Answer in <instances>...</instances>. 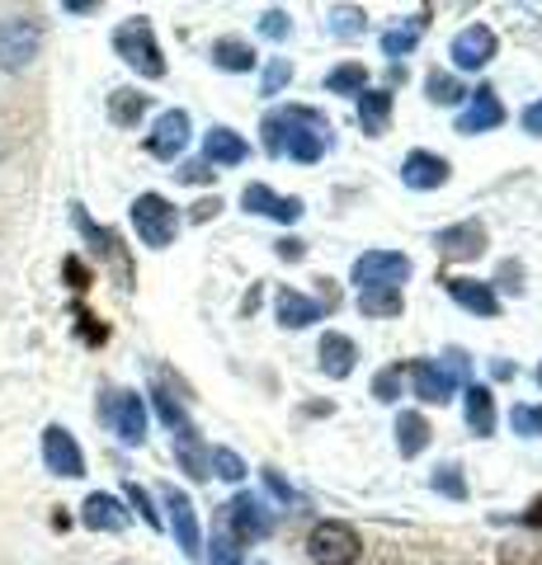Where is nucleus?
Segmentation results:
<instances>
[{
    "label": "nucleus",
    "instance_id": "nucleus-1",
    "mask_svg": "<svg viewBox=\"0 0 542 565\" xmlns=\"http://www.w3.org/2000/svg\"><path fill=\"white\" fill-rule=\"evenodd\" d=\"M278 118H284V156H293V161H302V166L321 161L330 147V122L317 109H302V104L278 109Z\"/></svg>",
    "mask_w": 542,
    "mask_h": 565
},
{
    "label": "nucleus",
    "instance_id": "nucleus-2",
    "mask_svg": "<svg viewBox=\"0 0 542 565\" xmlns=\"http://www.w3.org/2000/svg\"><path fill=\"white\" fill-rule=\"evenodd\" d=\"M114 52L137 71V76H147V81H161L166 76V57H161V47H156L151 20H142V14L114 29Z\"/></svg>",
    "mask_w": 542,
    "mask_h": 565
},
{
    "label": "nucleus",
    "instance_id": "nucleus-3",
    "mask_svg": "<svg viewBox=\"0 0 542 565\" xmlns=\"http://www.w3.org/2000/svg\"><path fill=\"white\" fill-rule=\"evenodd\" d=\"M132 226H137V236H142V245L166 250L174 232H180V212H174V203L161 199V193H142V199L132 203Z\"/></svg>",
    "mask_w": 542,
    "mask_h": 565
},
{
    "label": "nucleus",
    "instance_id": "nucleus-4",
    "mask_svg": "<svg viewBox=\"0 0 542 565\" xmlns=\"http://www.w3.org/2000/svg\"><path fill=\"white\" fill-rule=\"evenodd\" d=\"M307 552H311V561H317V565H359L363 542H359V533H354L349 523L326 519V523L311 527Z\"/></svg>",
    "mask_w": 542,
    "mask_h": 565
},
{
    "label": "nucleus",
    "instance_id": "nucleus-5",
    "mask_svg": "<svg viewBox=\"0 0 542 565\" xmlns=\"http://www.w3.org/2000/svg\"><path fill=\"white\" fill-rule=\"evenodd\" d=\"M43 47V24L33 14L0 20V71H24Z\"/></svg>",
    "mask_w": 542,
    "mask_h": 565
},
{
    "label": "nucleus",
    "instance_id": "nucleus-6",
    "mask_svg": "<svg viewBox=\"0 0 542 565\" xmlns=\"http://www.w3.org/2000/svg\"><path fill=\"white\" fill-rule=\"evenodd\" d=\"M411 278V259L396 255V250H369L354 259V282L359 292H373V288H401Z\"/></svg>",
    "mask_w": 542,
    "mask_h": 565
},
{
    "label": "nucleus",
    "instance_id": "nucleus-7",
    "mask_svg": "<svg viewBox=\"0 0 542 565\" xmlns=\"http://www.w3.org/2000/svg\"><path fill=\"white\" fill-rule=\"evenodd\" d=\"M104 419L114 424V434L124 438V444H142L147 438V405L137 392H109L104 396Z\"/></svg>",
    "mask_w": 542,
    "mask_h": 565
},
{
    "label": "nucleus",
    "instance_id": "nucleus-8",
    "mask_svg": "<svg viewBox=\"0 0 542 565\" xmlns=\"http://www.w3.org/2000/svg\"><path fill=\"white\" fill-rule=\"evenodd\" d=\"M166 509H170V527H174V542H180V552L189 561L203 556V533H199V514H194V500H189L184 490L166 486Z\"/></svg>",
    "mask_w": 542,
    "mask_h": 565
},
{
    "label": "nucleus",
    "instance_id": "nucleus-9",
    "mask_svg": "<svg viewBox=\"0 0 542 565\" xmlns=\"http://www.w3.org/2000/svg\"><path fill=\"white\" fill-rule=\"evenodd\" d=\"M43 462H47V471L66 476V481L85 476V452H81L76 438L62 429V424H47V434H43Z\"/></svg>",
    "mask_w": 542,
    "mask_h": 565
},
{
    "label": "nucleus",
    "instance_id": "nucleus-10",
    "mask_svg": "<svg viewBox=\"0 0 542 565\" xmlns=\"http://www.w3.org/2000/svg\"><path fill=\"white\" fill-rule=\"evenodd\" d=\"M448 57H453V66H458V71H481L486 62L496 57V33L486 24H467L458 39H453Z\"/></svg>",
    "mask_w": 542,
    "mask_h": 565
},
{
    "label": "nucleus",
    "instance_id": "nucleus-11",
    "mask_svg": "<svg viewBox=\"0 0 542 565\" xmlns=\"http://www.w3.org/2000/svg\"><path fill=\"white\" fill-rule=\"evenodd\" d=\"M184 147H189V114L184 109H170V114L156 118V128L147 137V151L156 156V161H174Z\"/></svg>",
    "mask_w": 542,
    "mask_h": 565
},
{
    "label": "nucleus",
    "instance_id": "nucleus-12",
    "mask_svg": "<svg viewBox=\"0 0 542 565\" xmlns=\"http://www.w3.org/2000/svg\"><path fill=\"white\" fill-rule=\"evenodd\" d=\"M241 203H246V212H259V217H274L284 226H293L307 212L302 199H284V193H274L269 184H246L241 189Z\"/></svg>",
    "mask_w": 542,
    "mask_h": 565
},
{
    "label": "nucleus",
    "instance_id": "nucleus-13",
    "mask_svg": "<svg viewBox=\"0 0 542 565\" xmlns=\"http://www.w3.org/2000/svg\"><path fill=\"white\" fill-rule=\"evenodd\" d=\"M401 184L415 189V193H429V189H444L448 184V161L434 151H411L401 161Z\"/></svg>",
    "mask_w": 542,
    "mask_h": 565
},
{
    "label": "nucleus",
    "instance_id": "nucleus-14",
    "mask_svg": "<svg viewBox=\"0 0 542 565\" xmlns=\"http://www.w3.org/2000/svg\"><path fill=\"white\" fill-rule=\"evenodd\" d=\"M504 122V104L496 99V90H477L471 95V104L458 114V122H453V132H463V137H477V132H491Z\"/></svg>",
    "mask_w": 542,
    "mask_h": 565
},
{
    "label": "nucleus",
    "instance_id": "nucleus-15",
    "mask_svg": "<svg viewBox=\"0 0 542 565\" xmlns=\"http://www.w3.org/2000/svg\"><path fill=\"white\" fill-rule=\"evenodd\" d=\"M434 250L444 259H477L486 250V226L481 222H458V226H444L434 236Z\"/></svg>",
    "mask_w": 542,
    "mask_h": 565
},
{
    "label": "nucleus",
    "instance_id": "nucleus-16",
    "mask_svg": "<svg viewBox=\"0 0 542 565\" xmlns=\"http://www.w3.org/2000/svg\"><path fill=\"white\" fill-rule=\"evenodd\" d=\"M411 382H415V396L429 401V405H448L453 401V386H458V377H453L444 363H434V359L411 363Z\"/></svg>",
    "mask_w": 542,
    "mask_h": 565
},
{
    "label": "nucleus",
    "instance_id": "nucleus-17",
    "mask_svg": "<svg viewBox=\"0 0 542 565\" xmlns=\"http://www.w3.org/2000/svg\"><path fill=\"white\" fill-rule=\"evenodd\" d=\"M226 514H232V527H236V537H246V542H265L274 533V519L259 509L255 494H236L232 504H226Z\"/></svg>",
    "mask_w": 542,
    "mask_h": 565
},
{
    "label": "nucleus",
    "instance_id": "nucleus-18",
    "mask_svg": "<svg viewBox=\"0 0 542 565\" xmlns=\"http://www.w3.org/2000/svg\"><path fill=\"white\" fill-rule=\"evenodd\" d=\"M444 288H448L453 302H458L463 311H471V316H496V311H500V297L491 292V282H477V278H444Z\"/></svg>",
    "mask_w": 542,
    "mask_h": 565
},
{
    "label": "nucleus",
    "instance_id": "nucleus-19",
    "mask_svg": "<svg viewBox=\"0 0 542 565\" xmlns=\"http://www.w3.org/2000/svg\"><path fill=\"white\" fill-rule=\"evenodd\" d=\"M81 523L91 527V533H124L128 527V509L114 500V494H91V500L81 504Z\"/></svg>",
    "mask_w": 542,
    "mask_h": 565
},
{
    "label": "nucleus",
    "instance_id": "nucleus-20",
    "mask_svg": "<svg viewBox=\"0 0 542 565\" xmlns=\"http://www.w3.org/2000/svg\"><path fill=\"white\" fill-rule=\"evenodd\" d=\"M321 373L326 377H336V382H344L349 373H354V363H359V349H354V340H349V334H321Z\"/></svg>",
    "mask_w": 542,
    "mask_h": 565
},
{
    "label": "nucleus",
    "instance_id": "nucleus-21",
    "mask_svg": "<svg viewBox=\"0 0 542 565\" xmlns=\"http://www.w3.org/2000/svg\"><path fill=\"white\" fill-rule=\"evenodd\" d=\"M274 311H278V326L284 330H307L311 321H321V302H311V297H302V292H293V288H284L274 297Z\"/></svg>",
    "mask_w": 542,
    "mask_h": 565
},
{
    "label": "nucleus",
    "instance_id": "nucleus-22",
    "mask_svg": "<svg viewBox=\"0 0 542 565\" xmlns=\"http://www.w3.org/2000/svg\"><path fill=\"white\" fill-rule=\"evenodd\" d=\"M463 396H467V429L477 438H491L496 434V396H491V386L467 382Z\"/></svg>",
    "mask_w": 542,
    "mask_h": 565
},
{
    "label": "nucleus",
    "instance_id": "nucleus-23",
    "mask_svg": "<svg viewBox=\"0 0 542 565\" xmlns=\"http://www.w3.org/2000/svg\"><path fill=\"white\" fill-rule=\"evenodd\" d=\"M251 156V147H246V137H236L232 128H213L203 137V161L208 166H241Z\"/></svg>",
    "mask_w": 542,
    "mask_h": 565
},
{
    "label": "nucleus",
    "instance_id": "nucleus-24",
    "mask_svg": "<svg viewBox=\"0 0 542 565\" xmlns=\"http://www.w3.org/2000/svg\"><path fill=\"white\" fill-rule=\"evenodd\" d=\"M174 457H180V467L194 476V481H208V476H213V467H208V448H203V438H199L194 424L174 434Z\"/></svg>",
    "mask_w": 542,
    "mask_h": 565
},
{
    "label": "nucleus",
    "instance_id": "nucleus-25",
    "mask_svg": "<svg viewBox=\"0 0 542 565\" xmlns=\"http://www.w3.org/2000/svg\"><path fill=\"white\" fill-rule=\"evenodd\" d=\"M392 122V90H363L359 95V128L369 137H382Z\"/></svg>",
    "mask_w": 542,
    "mask_h": 565
},
{
    "label": "nucleus",
    "instance_id": "nucleus-26",
    "mask_svg": "<svg viewBox=\"0 0 542 565\" xmlns=\"http://www.w3.org/2000/svg\"><path fill=\"white\" fill-rule=\"evenodd\" d=\"M425 444H429V419L419 411H401V419H396V448H401V457H419V452H425Z\"/></svg>",
    "mask_w": 542,
    "mask_h": 565
},
{
    "label": "nucleus",
    "instance_id": "nucleus-27",
    "mask_svg": "<svg viewBox=\"0 0 542 565\" xmlns=\"http://www.w3.org/2000/svg\"><path fill=\"white\" fill-rule=\"evenodd\" d=\"M208 57H213V66H222V71H251L255 66L251 43H241V39H217L208 47Z\"/></svg>",
    "mask_w": 542,
    "mask_h": 565
},
{
    "label": "nucleus",
    "instance_id": "nucleus-28",
    "mask_svg": "<svg viewBox=\"0 0 542 565\" xmlns=\"http://www.w3.org/2000/svg\"><path fill=\"white\" fill-rule=\"evenodd\" d=\"M363 85H369V71H363L359 62H340L326 76V90L330 95H363Z\"/></svg>",
    "mask_w": 542,
    "mask_h": 565
},
{
    "label": "nucleus",
    "instance_id": "nucleus-29",
    "mask_svg": "<svg viewBox=\"0 0 542 565\" xmlns=\"http://www.w3.org/2000/svg\"><path fill=\"white\" fill-rule=\"evenodd\" d=\"M147 114V95H137V90H114L109 95V118L114 122H124V128H132L137 118Z\"/></svg>",
    "mask_w": 542,
    "mask_h": 565
},
{
    "label": "nucleus",
    "instance_id": "nucleus-30",
    "mask_svg": "<svg viewBox=\"0 0 542 565\" xmlns=\"http://www.w3.org/2000/svg\"><path fill=\"white\" fill-rule=\"evenodd\" d=\"M401 288H373V292H359V311L363 316H401Z\"/></svg>",
    "mask_w": 542,
    "mask_h": 565
},
{
    "label": "nucleus",
    "instance_id": "nucleus-31",
    "mask_svg": "<svg viewBox=\"0 0 542 565\" xmlns=\"http://www.w3.org/2000/svg\"><path fill=\"white\" fill-rule=\"evenodd\" d=\"M429 24V14H415L411 20V29H392V33H382V52L387 57H406V52L415 47V39H419V29Z\"/></svg>",
    "mask_w": 542,
    "mask_h": 565
},
{
    "label": "nucleus",
    "instance_id": "nucleus-32",
    "mask_svg": "<svg viewBox=\"0 0 542 565\" xmlns=\"http://www.w3.org/2000/svg\"><path fill=\"white\" fill-rule=\"evenodd\" d=\"M326 29L336 33V39H354V33H363V10L354 6H336L326 14Z\"/></svg>",
    "mask_w": 542,
    "mask_h": 565
},
{
    "label": "nucleus",
    "instance_id": "nucleus-33",
    "mask_svg": "<svg viewBox=\"0 0 542 565\" xmlns=\"http://www.w3.org/2000/svg\"><path fill=\"white\" fill-rule=\"evenodd\" d=\"M429 486L439 490V494H448V500H467V481H463V467L458 462H444L439 471L429 476Z\"/></svg>",
    "mask_w": 542,
    "mask_h": 565
},
{
    "label": "nucleus",
    "instance_id": "nucleus-34",
    "mask_svg": "<svg viewBox=\"0 0 542 565\" xmlns=\"http://www.w3.org/2000/svg\"><path fill=\"white\" fill-rule=\"evenodd\" d=\"M76 226H81V232L95 241V250H99V255H109V259H124V250H118V236H114V232H104V226H95L91 217H85V207H76Z\"/></svg>",
    "mask_w": 542,
    "mask_h": 565
},
{
    "label": "nucleus",
    "instance_id": "nucleus-35",
    "mask_svg": "<svg viewBox=\"0 0 542 565\" xmlns=\"http://www.w3.org/2000/svg\"><path fill=\"white\" fill-rule=\"evenodd\" d=\"M151 401H156V415H161V419L170 424V434H180V429H189V415H184V405H180V401H174V396L166 392V386H156V392H151Z\"/></svg>",
    "mask_w": 542,
    "mask_h": 565
},
{
    "label": "nucleus",
    "instance_id": "nucleus-36",
    "mask_svg": "<svg viewBox=\"0 0 542 565\" xmlns=\"http://www.w3.org/2000/svg\"><path fill=\"white\" fill-rule=\"evenodd\" d=\"M425 90H429V99H434V104H458V99L467 95V90H463V85H458V81H453V76H448V71H429Z\"/></svg>",
    "mask_w": 542,
    "mask_h": 565
},
{
    "label": "nucleus",
    "instance_id": "nucleus-37",
    "mask_svg": "<svg viewBox=\"0 0 542 565\" xmlns=\"http://www.w3.org/2000/svg\"><path fill=\"white\" fill-rule=\"evenodd\" d=\"M510 429L519 438H542V405H514V411H510Z\"/></svg>",
    "mask_w": 542,
    "mask_h": 565
},
{
    "label": "nucleus",
    "instance_id": "nucleus-38",
    "mask_svg": "<svg viewBox=\"0 0 542 565\" xmlns=\"http://www.w3.org/2000/svg\"><path fill=\"white\" fill-rule=\"evenodd\" d=\"M208 467H213V476H222V481H241V476H246V462H241L232 448H213L208 452Z\"/></svg>",
    "mask_w": 542,
    "mask_h": 565
},
{
    "label": "nucleus",
    "instance_id": "nucleus-39",
    "mask_svg": "<svg viewBox=\"0 0 542 565\" xmlns=\"http://www.w3.org/2000/svg\"><path fill=\"white\" fill-rule=\"evenodd\" d=\"M259 33H265L269 43H288V33H293L288 10H265V14H259Z\"/></svg>",
    "mask_w": 542,
    "mask_h": 565
},
{
    "label": "nucleus",
    "instance_id": "nucleus-40",
    "mask_svg": "<svg viewBox=\"0 0 542 565\" xmlns=\"http://www.w3.org/2000/svg\"><path fill=\"white\" fill-rule=\"evenodd\" d=\"M373 396L382 405H396L401 401V367H382V373L373 377Z\"/></svg>",
    "mask_w": 542,
    "mask_h": 565
},
{
    "label": "nucleus",
    "instance_id": "nucleus-41",
    "mask_svg": "<svg viewBox=\"0 0 542 565\" xmlns=\"http://www.w3.org/2000/svg\"><path fill=\"white\" fill-rule=\"evenodd\" d=\"M288 81H293V62H288V57H274V62L265 66V85H259V95H278Z\"/></svg>",
    "mask_w": 542,
    "mask_h": 565
},
{
    "label": "nucleus",
    "instance_id": "nucleus-42",
    "mask_svg": "<svg viewBox=\"0 0 542 565\" xmlns=\"http://www.w3.org/2000/svg\"><path fill=\"white\" fill-rule=\"evenodd\" d=\"M124 494H128V504L137 509V514H142V523H147V527H161V514H156V509H151V494H147L142 486L128 481V490H124Z\"/></svg>",
    "mask_w": 542,
    "mask_h": 565
},
{
    "label": "nucleus",
    "instance_id": "nucleus-43",
    "mask_svg": "<svg viewBox=\"0 0 542 565\" xmlns=\"http://www.w3.org/2000/svg\"><path fill=\"white\" fill-rule=\"evenodd\" d=\"M259 132H265V151L269 156H284V118H278V109L259 122Z\"/></svg>",
    "mask_w": 542,
    "mask_h": 565
},
{
    "label": "nucleus",
    "instance_id": "nucleus-44",
    "mask_svg": "<svg viewBox=\"0 0 542 565\" xmlns=\"http://www.w3.org/2000/svg\"><path fill=\"white\" fill-rule=\"evenodd\" d=\"M265 486H269V494H274V500L278 504H297V490L284 481V476H278L274 467H265Z\"/></svg>",
    "mask_w": 542,
    "mask_h": 565
},
{
    "label": "nucleus",
    "instance_id": "nucleus-45",
    "mask_svg": "<svg viewBox=\"0 0 542 565\" xmlns=\"http://www.w3.org/2000/svg\"><path fill=\"white\" fill-rule=\"evenodd\" d=\"M213 565H241L236 542L226 537V533H217V537H213Z\"/></svg>",
    "mask_w": 542,
    "mask_h": 565
},
{
    "label": "nucleus",
    "instance_id": "nucleus-46",
    "mask_svg": "<svg viewBox=\"0 0 542 565\" xmlns=\"http://www.w3.org/2000/svg\"><path fill=\"white\" fill-rule=\"evenodd\" d=\"M174 174H180V180L184 184H208V180H213V166H208V161H189V166H180V170H174Z\"/></svg>",
    "mask_w": 542,
    "mask_h": 565
},
{
    "label": "nucleus",
    "instance_id": "nucleus-47",
    "mask_svg": "<svg viewBox=\"0 0 542 565\" xmlns=\"http://www.w3.org/2000/svg\"><path fill=\"white\" fill-rule=\"evenodd\" d=\"M274 255H278V259H288V264H297V259H302V255H307V241H297V236H288V241H278V245H274Z\"/></svg>",
    "mask_w": 542,
    "mask_h": 565
},
{
    "label": "nucleus",
    "instance_id": "nucleus-48",
    "mask_svg": "<svg viewBox=\"0 0 542 565\" xmlns=\"http://www.w3.org/2000/svg\"><path fill=\"white\" fill-rule=\"evenodd\" d=\"M523 132L542 137V99H538V104H529V109H523Z\"/></svg>",
    "mask_w": 542,
    "mask_h": 565
},
{
    "label": "nucleus",
    "instance_id": "nucleus-49",
    "mask_svg": "<svg viewBox=\"0 0 542 565\" xmlns=\"http://www.w3.org/2000/svg\"><path fill=\"white\" fill-rule=\"evenodd\" d=\"M500 282H504V288H514V292H519V264H504V269H500Z\"/></svg>",
    "mask_w": 542,
    "mask_h": 565
},
{
    "label": "nucleus",
    "instance_id": "nucleus-50",
    "mask_svg": "<svg viewBox=\"0 0 542 565\" xmlns=\"http://www.w3.org/2000/svg\"><path fill=\"white\" fill-rule=\"evenodd\" d=\"M538 386H542V367H538Z\"/></svg>",
    "mask_w": 542,
    "mask_h": 565
}]
</instances>
